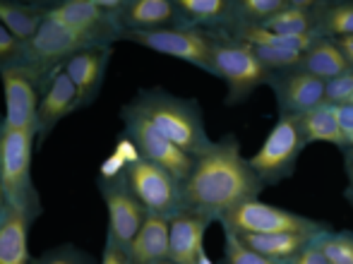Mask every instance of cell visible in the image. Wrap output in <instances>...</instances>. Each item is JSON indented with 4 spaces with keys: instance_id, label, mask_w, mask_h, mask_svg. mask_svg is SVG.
I'll use <instances>...</instances> for the list:
<instances>
[{
    "instance_id": "obj_1",
    "label": "cell",
    "mask_w": 353,
    "mask_h": 264,
    "mask_svg": "<svg viewBox=\"0 0 353 264\" xmlns=\"http://www.w3.org/2000/svg\"><path fill=\"white\" fill-rule=\"evenodd\" d=\"M183 212L219 221L233 207L257 199L262 183L248 166L236 134H223L202 156L195 159L190 176L183 181Z\"/></svg>"
},
{
    "instance_id": "obj_2",
    "label": "cell",
    "mask_w": 353,
    "mask_h": 264,
    "mask_svg": "<svg viewBox=\"0 0 353 264\" xmlns=\"http://www.w3.org/2000/svg\"><path fill=\"white\" fill-rule=\"evenodd\" d=\"M130 108L188 156H202L214 144L207 132L202 108L195 99L176 97L166 89H144L137 94Z\"/></svg>"
},
{
    "instance_id": "obj_3",
    "label": "cell",
    "mask_w": 353,
    "mask_h": 264,
    "mask_svg": "<svg viewBox=\"0 0 353 264\" xmlns=\"http://www.w3.org/2000/svg\"><path fill=\"white\" fill-rule=\"evenodd\" d=\"M34 128L8 130L0 128V187L5 207H12L32 216V204H37V192L32 185V152Z\"/></svg>"
},
{
    "instance_id": "obj_4",
    "label": "cell",
    "mask_w": 353,
    "mask_h": 264,
    "mask_svg": "<svg viewBox=\"0 0 353 264\" xmlns=\"http://www.w3.org/2000/svg\"><path fill=\"white\" fill-rule=\"evenodd\" d=\"M305 152V139L298 128V118L276 116L262 147L248 159V166L262 183V187L279 185L296 173V163Z\"/></svg>"
},
{
    "instance_id": "obj_5",
    "label": "cell",
    "mask_w": 353,
    "mask_h": 264,
    "mask_svg": "<svg viewBox=\"0 0 353 264\" xmlns=\"http://www.w3.org/2000/svg\"><path fill=\"white\" fill-rule=\"evenodd\" d=\"M214 72L226 82V106L245 103L267 82V70L248 43L233 37H214Z\"/></svg>"
},
{
    "instance_id": "obj_6",
    "label": "cell",
    "mask_w": 353,
    "mask_h": 264,
    "mask_svg": "<svg viewBox=\"0 0 353 264\" xmlns=\"http://www.w3.org/2000/svg\"><path fill=\"white\" fill-rule=\"evenodd\" d=\"M219 223L223 231H231L236 236H243V233H257V236L262 233H322L332 228L327 221H317L291 209L262 202L260 197L233 207L219 219Z\"/></svg>"
},
{
    "instance_id": "obj_7",
    "label": "cell",
    "mask_w": 353,
    "mask_h": 264,
    "mask_svg": "<svg viewBox=\"0 0 353 264\" xmlns=\"http://www.w3.org/2000/svg\"><path fill=\"white\" fill-rule=\"evenodd\" d=\"M121 39L128 41H135L140 46L149 48L154 53H161V56H171L178 61H185L190 65L200 68L202 72L214 74V37L202 29L185 27V24H173L166 29H152V32H123Z\"/></svg>"
},
{
    "instance_id": "obj_8",
    "label": "cell",
    "mask_w": 353,
    "mask_h": 264,
    "mask_svg": "<svg viewBox=\"0 0 353 264\" xmlns=\"http://www.w3.org/2000/svg\"><path fill=\"white\" fill-rule=\"evenodd\" d=\"M125 183L147 214L171 219L183 212V183H178L163 168L137 156L128 163Z\"/></svg>"
},
{
    "instance_id": "obj_9",
    "label": "cell",
    "mask_w": 353,
    "mask_h": 264,
    "mask_svg": "<svg viewBox=\"0 0 353 264\" xmlns=\"http://www.w3.org/2000/svg\"><path fill=\"white\" fill-rule=\"evenodd\" d=\"M123 123H125L128 137L132 139V144L140 152V159L154 163V166L163 168L166 173H171L178 183H183L190 176L192 166H195V159L188 156L185 152L171 144L166 137H161L137 111H132L130 106H125L123 111Z\"/></svg>"
},
{
    "instance_id": "obj_10",
    "label": "cell",
    "mask_w": 353,
    "mask_h": 264,
    "mask_svg": "<svg viewBox=\"0 0 353 264\" xmlns=\"http://www.w3.org/2000/svg\"><path fill=\"white\" fill-rule=\"evenodd\" d=\"M43 17L74 37L84 39L92 46H108L111 39H118L123 34L121 24L108 17L97 5V0H65L48 10Z\"/></svg>"
},
{
    "instance_id": "obj_11",
    "label": "cell",
    "mask_w": 353,
    "mask_h": 264,
    "mask_svg": "<svg viewBox=\"0 0 353 264\" xmlns=\"http://www.w3.org/2000/svg\"><path fill=\"white\" fill-rule=\"evenodd\" d=\"M267 87L272 89L276 101V116H303L315 106L325 103V82L301 68L281 70L267 74Z\"/></svg>"
},
{
    "instance_id": "obj_12",
    "label": "cell",
    "mask_w": 353,
    "mask_h": 264,
    "mask_svg": "<svg viewBox=\"0 0 353 264\" xmlns=\"http://www.w3.org/2000/svg\"><path fill=\"white\" fill-rule=\"evenodd\" d=\"M37 77L39 72L34 68L10 65L0 70L5 94V121L3 128L8 130H22V128H34L37 130Z\"/></svg>"
},
{
    "instance_id": "obj_13",
    "label": "cell",
    "mask_w": 353,
    "mask_h": 264,
    "mask_svg": "<svg viewBox=\"0 0 353 264\" xmlns=\"http://www.w3.org/2000/svg\"><path fill=\"white\" fill-rule=\"evenodd\" d=\"M101 195L108 209V241L116 243L121 250H128L132 238L140 231L147 212H144L142 204L130 192L125 178L103 183Z\"/></svg>"
},
{
    "instance_id": "obj_14",
    "label": "cell",
    "mask_w": 353,
    "mask_h": 264,
    "mask_svg": "<svg viewBox=\"0 0 353 264\" xmlns=\"http://www.w3.org/2000/svg\"><path fill=\"white\" fill-rule=\"evenodd\" d=\"M84 48H92V43H87L84 39L74 37V34L65 32L58 24L48 22L43 17L41 27L37 29L32 39L24 43V65L39 70L56 68L61 61H68L74 53L84 51Z\"/></svg>"
},
{
    "instance_id": "obj_15",
    "label": "cell",
    "mask_w": 353,
    "mask_h": 264,
    "mask_svg": "<svg viewBox=\"0 0 353 264\" xmlns=\"http://www.w3.org/2000/svg\"><path fill=\"white\" fill-rule=\"evenodd\" d=\"M210 219L192 212H181L168 219V260L173 264H197L205 252Z\"/></svg>"
},
{
    "instance_id": "obj_16",
    "label": "cell",
    "mask_w": 353,
    "mask_h": 264,
    "mask_svg": "<svg viewBox=\"0 0 353 264\" xmlns=\"http://www.w3.org/2000/svg\"><path fill=\"white\" fill-rule=\"evenodd\" d=\"M108 61H111V48L108 46H92L84 51L74 53L72 58H68L63 72L68 74V79L72 82L74 92H77L79 106H87L94 97L99 94L106 74Z\"/></svg>"
},
{
    "instance_id": "obj_17",
    "label": "cell",
    "mask_w": 353,
    "mask_h": 264,
    "mask_svg": "<svg viewBox=\"0 0 353 264\" xmlns=\"http://www.w3.org/2000/svg\"><path fill=\"white\" fill-rule=\"evenodd\" d=\"M178 22L212 37H231L236 29L233 0H176Z\"/></svg>"
},
{
    "instance_id": "obj_18",
    "label": "cell",
    "mask_w": 353,
    "mask_h": 264,
    "mask_svg": "<svg viewBox=\"0 0 353 264\" xmlns=\"http://www.w3.org/2000/svg\"><path fill=\"white\" fill-rule=\"evenodd\" d=\"M74 108H79L77 92H74L68 74L58 70V72H53L51 82H48L46 92H43L41 101L37 106V132H51L56 123L70 116Z\"/></svg>"
},
{
    "instance_id": "obj_19",
    "label": "cell",
    "mask_w": 353,
    "mask_h": 264,
    "mask_svg": "<svg viewBox=\"0 0 353 264\" xmlns=\"http://www.w3.org/2000/svg\"><path fill=\"white\" fill-rule=\"evenodd\" d=\"M125 255L130 264H159L168 260V219L147 214Z\"/></svg>"
},
{
    "instance_id": "obj_20",
    "label": "cell",
    "mask_w": 353,
    "mask_h": 264,
    "mask_svg": "<svg viewBox=\"0 0 353 264\" xmlns=\"http://www.w3.org/2000/svg\"><path fill=\"white\" fill-rule=\"evenodd\" d=\"M173 24H181L173 0H130L121 17L123 32H152Z\"/></svg>"
},
{
    "instance_id": "obj_21",
    "label": "cell",
    "mask_w": 353,
    "mask_h": 264,
    "mask_svg": "<svg viewBox=\"0 0 353 264\" xmlns=\"http://www.w3.org/2000/svg\"><path fill=\"white\" fill-rule=\"evenodd\" d=\"M315 236L317 233H262V236L243 233V236H238V241L250 247V250H255L257 255L267 257V260L288 264L303 247L310 245Z\"/></svg>"
},
{
    "instance_id": "obj_22",
    "label": "cell",
    "mask_w": 353,
    "mask_h": 264,
    "mask_svg": "<svg viewBox=\"0 0 353 264\" xmlns=\"http://www.w3.org/2000/svg\"><path fill=\"white\" fill-rule=\"evenodd\" d=\"M29 219L24 212L5 207L0 214V264H29Z\"/></svg>"
},
{
    "instance_id": "obj_23",
    "label": "cell",
    "mask_w": 353,
    "mask_h": 264,
    "mask_svg": "<svg viewBox=\"0 0 353 264\" xmlns=\"http://www.w3.org/2000/svg\"><path fill=\"white\" fill-rule=\"evenodd\" d=\"M298 128H301V134L305 139V147L317 142L332 144V147L346 152V142L341 137L339 130V121H336V106H330V103H320L312 111L298 116Z\"/></svg>"
},
{
    "instance_id": "obj_24",
    "label": "cell",
    "mask_w": 353,
    "mask_h": 264,
    "mask_svg": "<svg viewBox=\"0 0 353 264\" xmlns=\"http://www.w3.org/2000/svg\"><path fill=\"white\" fill-rule=\"evenodd\" d=\"M315 5L317 0H288L279 14L260 27L279 37H315Z\"/></svg>"
},
{
    "instance_id": "obj_25",
    "label": "cell",
    "mask_w": 353,
    "mask_h": 264,
    "mask_svg": "<svg viewBox=\"0 0 353 264\" xmlns=\"http://www.w3.org/2000/svg\"><path fill=\"white\" fill-rule=\"evenodd\" d=\"M303 72L312 74V77L322 79V82H330V79L339 77V74L349 72V65H346L344 56L339 53V48L334 46L332 39L325 37H315V41L307 46V51L303 53L301 65Z\"/></svg>"
},
{
    "instance_id": "obj_26",
    "label": "cell",
    "mask_w": 353,
    "mask_h": 264,
    "mask_svg": "<svg viewBox=\"0 0 353 264\" xmlns=\"http://www.w3.org/2000/svg\"><path fill=\"white\" fill-rule=\"evenodd\" d=\"M315 37H353V0H330L315 5Z\"/></svg>"
},
{
    "instance_id": "obj_27",
    "label": "cell",
    "mask_w": 353,
    "mask_h": 264,
    "mask_svg": "<svg viewBox=\"0 0 353 264\" xmlns=\"http://www.w3.org/2000/svg\"><path fill=\"white\" fill-rule=\"evenodd\" d=\"M43 14L46 12H37V10L29 8V5L0 0V27H5L22 43H27L29 39L37 34V29L41 27V22H43Z\"/></svg>"
},
{
    "instance_id": "obj_28",
    "label": "cell",
    "mask_w": 353,
    "mask_h": 264,
    "mask_svg": "<svg viewBox=\"0 0 353 264\" xmlns=\"http://www.w3.org/2000/svg\"><path fill=\"white\" fill-rule=\"evenodd\" d=\"M288 0H233V17L236 29L241 27H260L267 19L279 14ZM233 29V32H236Z\"/></svg>"
},
{
    "instance_id": "obj_29",
    "label": "cell",
    "mask_w": 353,
    "mask_h": 264,
    "mask_svg": "<svg viewBox=\"0 0 353 264\" xmlns=\"http://www.w3.org/2000/svg\"><path fill=\"white\" fill-rule=\"evenodd\" d=\"M322 255L330 264H353V231H322L317 236Z\"/></svg>"
},
{
    "instance_id": "obj_30",
    "label": "cell",
    "mask_w": 353,
    "mask_h": 264,
    "mask_svg": "<svg viewBox=\"0 0 353 264\" xmlns=\"http://www.w3.org/2000/svg\"><path fill=\"white\" fill-rule=\"evenodd\" d=\"M223 264H281V262H272L267 257L257 255L255 250L243 245L238 241V236H233L231 231H223Z\"/></svg>"
},
{
    "instance_id": "obj_31",
    "label": "cell",
    "mask_w": 353,
    "mask_h": 264,
    "mask_svg": "<svg viewBox=\"0 0 353 264\" xmlns=\"http://www.w3.org/2000/svg\"><path fill=\"white\" fill-rule=\"evenodd\" d=\"M351 94H353V70L325 82V103H330V106H346L351 101Z\"/></svg>"
},
{
    "instance_id": "obj_32",
    "label": "cell",
    "mask_w": 353,
    "mask_h": 264,
    "mask_svg": "<svg viewBox=\"0 0 353 264\" xmlns=\"http://www.w3.org/2000/svg\"><path fill=\"white\" fill-rule=\"evenodd\" d=\"M24 63V43L17 41L5 27H0V70Z\"/></svg>"
},
{
    "instance_id": "obj_33",
    "label": "cell",
    "mask_w": 353,
    "mask_h": 264,
    "mask_svg": "<svg viewBox=\"0 0 353 264\" xmlns=\"http://www.w3.org/2000/svg\"><path fill=\"white\" fill-rule=\"evenodd\" d=\"M336 121H339V130L346 142V149H351L353 147V106L351 103L336 106Z\"/></svg>"
},
{
    "instance_id": "obj_34",
    "label": "cell",
    "mask_w": 353,
    "mask_h": 264,
    "mask_svg": "<svg viewBox=\"0 0 353 264\" xmlns=\"http://www.w3.org/2000/svg\"><path fill=\"white\" fill-rule=\"evenodd\" d=\"M320 236V233H317ZM317 236L312 238V243L307 247H303L301 252H298L296 257H293L288 264H330L325 260V255H322V250H320V245H317Z\"/></svg>"
},
{
    "instance_id": "obj_35",
    "label": "cell",
    "mask_w": 353,
    "mask_h": 264,
    "mask_svg": "<svg viewBox=\"0 0 353 264\" xmlns=\"http://www.w3.org/2000/svg\"><path fill=\"white\" fill-rule=\"evenodd\" d=\"M101 264H130V260H128L125 250H121L116 243L108 241L106 250H103V257H101Z\"/></svg>"
},
{
    "instance_id": "obj_36",
    "label": "cell",
    "mask_w": 353,
    "mask_h": 264,
    "mask_svg": "<svg viewBox=\"0 0 353 264\" xmlns=\"http://www.w3.org/2000/svg\"><path fill=\"white\" fill-rule=\"evenodd\" d=\"M334 46L339 48V53L344 56L346 65L353 70V37H341V39H332Z\"/></svg>"
},
{
    "instance_id": "obj_37",
    "label": "cell",
    "mask_w": 353,
    "mask_h": 264,
    "mask_svg": "<svg viewBox=\"0 0 353 264\" xmlns=\"http://www.w3.org/2000/svg\"><path fill=\"white\" fill-rule=\"evenodd\" d=\"M41 264H82L77 257L72 255H65V252H58V255H51L48 260H43Z\"/></svg>"
},
{
    "instance_id": "obj_38",
    "label": "cell",
    "mask_w": 353,
    "mask_h": 264,
    "mask_svg": "<svg viewBox=\"0 0 353 264\" xmlns=\"http://www.w3.org/2000/svg\"><path fill=\"white\" fill-rule=\"evenodd\" d=\"M346 178H349V185H346V190H344V197L353 207V168H346Z\"/></svg>"
},
{
    "instance_id": "obj_39",
    "label": "cell",
    "mask_w": 353,
    "mask_h": 264,
    "mask_svg": "<svg viewBox=\"0 0 353 264\" xmlns=\"http://www.w3.org/2000/svg\"><path fill=\"white\" fill-rule=\"evenodd\" d=\"M344 166L346 168H353V147L344 152Z\"/></svg>"
},
{
    "instance_id": "obj_40",
    "label": "cell",
    "mask_w": 353,
    "mask_h": 264,
    "mask_svg": "<svg viewBox=\"0 0 353 264\" xmlns=\"http://www.w3.org/2000/svg\"><path fill=\"white\" fill-rule=\"evenodd\" d=\"M5 197H3V187H0V214H3V207H5Z\"/></svg>"
},
{
    "instance_id": "obj_41",
    "label": "cell",
    "mask_w": 353,
    "mask_h": 264,
    "mask_svg": "<svg viewBox=\"0 0 353 264\" xmlns=\"http://www.w3.org/2000/svg\"><path fill=\"white\" fill-rule=\"evenodd\" d=\"M159 264H173L171 260H163V262H159Z\"/></svg>"
},
{
    "instance_id": "obj_42",
    "label": "cell",
    "mask_w": 353,
    "mask_h": 264,
    "mask_svg": "<svg viewBox=\"0 0 353 264\" xmlns=\"http://www.w3.org/2000/svg\"><path fill=\"white\" fill-rule=\"evenodd\" d=\"M349 103H351V106H353V94H351V101H349Z\"/></svg>"
}]
</instances>
